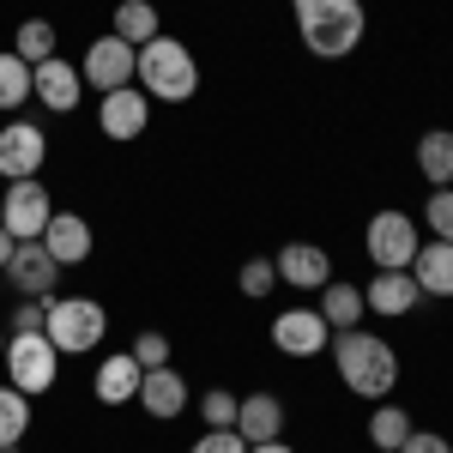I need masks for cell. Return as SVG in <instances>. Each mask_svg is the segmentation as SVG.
Returning <instances> with one entry per match:
<instances>
[{
	"instance_id": "6da1fadb",
	"label": "cell",
	"mask_w": 453,
	"mask_h": 453,
	"mask_svg": "<svg viewBox=\"0 0 453 453\" xmlns=\"http://www.w3.org/2000/svg\"><path fill=\"white\" fill-rule=\"evenodd\" d=\"M333 363H339V381L357 393V399H393V387H399V350L387 345L381 333H369V326H339V339H333Z\"/></svg>"
},
{
	"instance_id": "7a4b0ae2",
	"label": "cell",
	"mask_w": 453,
	"mask_h": 453,
	"mask_svg": "<svg viewBox=\"0 0 453 453\" xmlns=\"http://www.w3.org/2000/svg\"><path fill=\"white\" fill-rule=\"evenodd\" d=\"M290 19H296V36L309 42V55H320V61L357 55V42L369 31L363 0H290Z\"/></svg>"
},
{
	"instance_id": "3957f363",
	"label": "cell",
	"mask_w": 453,
	"mask_h": 453,
	"mask_svg": "<svg viewBox=\"0 0 453 453\" xmlns=\"http://www.w3.org/2000/svg\"><path fill=\"white\" fill-rule=\"evenodd\" d=\"M134 85H140L151 104H188L200 91V61H194L188 42L151 36V42H140V55H134Z\"/></svg>"
},
{
	"instance_id": "277c9868",
	"label": "cell",
	"mask_w": 453,
	"mask_h": 453,
	"mask_svg": "<svg viewBox=\"0 0 453 453\" xmlns=\"http://www.w3.org/2000/svg\"><path fill=\"white\" fill-rule=\"evenodd\" d=\"M49 345L61 350V357H85V350H97L104 345V333H109V314L97 296H55L49 303Z\"/></svg>"
},
{
	"instance_id": "5b68a950",
	"label": "cell",
	"mask_w": 453,
	"mask_h": 453,
	"mask_svg": "<svg viewBox=\"0 0 453 453\" xmlns=\"http://www.w3.org/2000/svg\"><path fill=\"white\" fill-rule=\"evenodd\" d=\"M418 248H423L418 218H411V211H399V206L375 211V218H369V230H363V254H369V266H375V273H405V266L418 260Z\"/></svg>"
},
{
	"instance_id": "8992f818",
	"label": "cell",
	"mask_w": 453,
	"mask_h": 453,
	"mask_svg": "<svg viewBox=\"0 0 453 453\" xmlns=\"http://www.w3.org/2000/svg\"><path fill=\"white\" fill-rule=\"evenodd\" d=\"M0 369H6V381L19 387L25 399H36V393H49L61 381V350L49 345V333H6Z\"/></svg>"
},
{
	"instance_id": "52a82bcc",
	"label": "cell",
	"mask_w": 453,
	"mask_h": 453,
	"mask_svg": "<svg viewBox=\"0 0 453 453\" xmlns=\"http://www.w3.org/2000/svg\"><path fill=\"white\" fill-rule=\"evenodd\" d=\"M49 218H55V206H49V188L42 181H6V194H0V224L12 230V242H42V230H49Z\"/></svg>"
},
{
	"instance_id": "ba28073f",
	"label": "cell",
	"mask_w": 453,
	"mask_h": 453,
	"mask_svg": "<svg viewBox=\"0 0 453 453\" xmlns=\"http://www.w3.org/2000/svg\"><path fill=\"white\" fill-rule=\"evenodd\" d=\"M61 273H67V266H61V260H55L42 242H19L0 279L12 284L19 296H31V303H55V284H61Z\"/></svg>"
},
{
	"instance_id": "9c48e42d",
	"label": "cell",
	"mask_w": 453,
	"mask_h": 453,
	"mask_svg": "<svg viewBox=\"0 0 453 453\" xmlns=\"http://www.w3.org/2000/svg\"><path fill=\"white\" fill-rule=\"evenodd\" d=\"M145 127H151V97H145L140 85H121V91H104L97 97V134L115 145L140 140Z\"/></svg>"
},
{
	"instance_id": "30bf717a",
	"label": "cell",
	"mask_w": 453,
	"mask_h": 453,
	"mask_svg": "<svg viewBox=\"0 0 453 453\" xmlns=\"http://www.w3.org/2000/svg\"><path fill=\"white\" fill-rule=\"evenodd\" d=\"M134 42H121V36L109 31V36H97L91 49H85V61H79V79L85 85H97V97L104 91H121V85H134Z\"/></svg>"
},
{
	"instance_id": "8fae6325",
	"label": "cell",
	"mask_w": 453,
	"mask_h": 453,
	"mask_svg": "<svg viewBox=\"0 0 453 453\" xmlns=\"http://www.w3.org/2000/svg\"><path fill=\"white\" fill-rule=\"evenodd\" d=\"M49 164V134L36 121H6L0 127V175L6 181H31Z\"/></svg>"
},
{
	"instance_id": "7c38bea8",
	"label": "cell",
	"mask_w": 453,
	"mask_h": 453,
	"mask_svg": "<svg viewBox=\"0 0 453 453\" xmlns=\"http://www.w3.org/2000/svg\"><path fill=\"white\" fill-rule=\"evenodd\" d=\"M31 97L49 109V115H73V109H79V97H85V79H79V67H73V61H61V55H55V61L31 67Z\"/></svg>"
},
{
	"instance_id": "4fadbf2b",
	"label": "cell",
	"mask_w": 453,
	"mask_h": 453,
	"mask_svg": "<svg viewBox=\"0 0 453 453\" xmlns=\"http://www.w3.org/2000/svg\"><path fill=\"white\" fill-rule=\"evenodd\" d=\"M273 345L284 357H320V350L333 345V326L320 320V309H284L273 320Z\"/></svg>"
},
{
	"instance_id": "5bb4252c",
	"label": "cell",
	"mask_w": 453,
	"mask_h": 453,
	"mask_svg": "<svg viewBox=\"0 0 453 453\" xmlns=\"http://www.w3.org/2000/svg\"><path fill=\"white\" fill-rule=\"evenodd\" d=\"M273 266H279V284H290V290H320L333 279V254L320 242H284L273 254Z\"/></svg>"
},
{
	"instance_id": "9a60e30c",
	"label": "cell",
	"mask_w": 453,
	"mask_h": 453,
	"mask_svg": "<svg viewBox=\"0 0 453 453\" xmlns=\"http://www.w3.org/2000/svg\"><path fill=\"white\" fill-rule=\"evenodd\" d=\"M423 303V290L411 273H375V279L363 284V309L369 314H387V320H399V314H411Z\"/></svg>"
},
{
	"instance_id": "2e32d148",
	"label": "cell",
	"mask_w": 453,
	"mask_h": 453,
	"mask_svg": "<svg viewBox=\"0 0 453 453\" xmlns=\"http://www.w3.org/2000/svg\"><path fill=\"white\" fill-rule=\"evenodd\" d=\"M140 363H134V350H115L97 363V375H91V393H97V405H134L140 399Z\"/></svg>"
},
{
	"instance_id": "e0dca14e",
	"label": "cell",
	"mask_w": 453,
	"mask_h": 453,
	"mask_svg": "<svg viewBox=\"0 0 453 453\" xmlns=\"http://www.w3.org/2000/svg\"><path fill=\"white\" fill-rule=\"evenodd\" d=\"M42 248H49L61 266H85V260H91V248H97V236H91V224H85L79 211H55V218H49V230H42Z\"/></svg>"
},
{
	"instance_id": "ac0fdd59",
	"label": "cell",
	"mask_w": 453,
	"mask_h": 453,
	"mask_svg": "<svg viewBox=\"0 0 453 453\" xmlns=\"http://www.w3.org/2000/svg\"><path fill=\"white\" fill-rule=\"evenodd\" d=\"M405 273L418 279L423 296H441V303H453V242H441V236H423L418 260H411Z\"/></svg>"
},
{
	"instance_id": "d6986e66",
	"label": "cell",
	"mask_w": 453,
	"mask_h": 453,
	"mask_svg": "<svg viewBox=\"0 0 453 453\" xmlns=\"http://www.w3.org/2000/svg\"><path fill=\"white\" fill-rule=\"evenodd\" d=\"M140 405H145L157 423L181 418V411H188V381L175 375L170 363H164V369H145V375H140Z\"/></svg>"
},
{
	"instance_id": "ffe728a7",
	"label": "cell",
	"mask_w": 453,
	"mask_h": 453,
	"mask_svg": "<svg viewBox=\"0 0 453 453\" xmlns=\"http://www.w3.org/2000/svg\"><path fill=\"white\" fill-rule=\"evenodd\" d=\"M236 435H242L248 448L254 441H279L284 435V399L279 393H248L242 411H236Z\"/></svg>"
},
{
	"instance_id": "44dd1931",
	"label": "cell",
	"mask_w": 453,
	"mask_h": 453,
	"mask_svg": "<svg viewBox=\"0 0 453 453\" xmlns=\"http://www.w3.org/2000/svg\"><path fill=\"white\" fill-rule=\"evenodd\" d=\"M418 175L429 188H453V127L418 134Z\"/></svg>"
},
{
	"instance_id": "7402d4cb",
	"label": "cell",
	"mask_w": 453,
	"mask_h": 453,
	"mask_svg": "<svg viewBox=\"0 0 453 453\" xmlns=\"http://www.w3.org/2000/svg\"><path fill=\"white\" fill-rule=\"evenodd\" d=\"M363 290L357 284H345V279H326L320 284V320L326 326H363Z\"/></svg>"
},
{
	"instance_id": "603a6c76",
	"label": "cell",
	"mask_w": 453,
	"mask_h": 453,
	"mask_svg": "<svg viewBox=\"0 0 453 453\" xmlns=\"http://www.w3.org/2000/svg\"><path fill=\"white\" fill-rule=\"evenodd\" d=\"M405 435H411V411L393 405V399H375V411H369V441H375L381 453H399Z\"/></svg>"
},
{
	"instance_id": "cb8c5ba5",
	"label": "cell",
	"mask_w": 453,
	"mask_h": 453,
	"mask_svg": "<svg viewBox=\"0 0 453 453\" xmlns=\"http://www.w3.org/2000/svg\"><path fill=\"white\" fill-rule=\"evenodd\" d=\"M115 36H121V42H134V49L151 42V36H164L157 6H151V0H121V6H115Z\"/></svg>"
},
{
	"instance_id": "d4e9b609",
	"label": "cell",
	"mask_w": 453,
	"mask_h": 453,
	"mask_svg": "<svg viewBox=\"0 0 453 453\" xmlns=\"http://www.w3.org/2000/svg\"><path fill=\"white\" fill-rule=\"evenodd\" d=\"M55 42H61V36H55L49 19H25V25L12 31V55H19L25 67H42V61H55Z\"/></svg>"
},
{
	"instance_id": "484cf974",
	"label": "cell",
	"mask_w": 453,
	"mask_h": 453,
	"mask_svg": "<svg viewBox=\"0 0 453 453\" xmlns=\"http://www.w3.org/2000/svg\"><path fill=\"white\" fill-rule=\"evenodd\" d=\"M25 429H31V399L6 381V387H0V453L19 448V441H25Z\"/></svg>"
},
{
	"instance_id": "4316f807",
	"label": "cell",
	"mask_w": 453,
	"mask_h": 453,
	"mask_svg": "<svg viewBox=\"0 0 453 453\" xmlns=\"http://www.w3.org/2000/svg\"><path fill=\"white\" fill-rule=\"evenodd\" d=\"M19 104H31V67L12 49H0V109H19Z\"/></svg>"
},
{
	"instance_id": "83f0119b",
	"label": "cell",
	"mask_w": 453,
	"mask_h": 453,
	"mask_svg": "<svg viewBox=\"0 0 453 453\" xmlns=\"http://www.w3.org/2000/svg\"><path fill=\"white\" fill-rule=\"evenodd\" d=\"M236 411H242V399H236L230 387H211V393H200V418H206L211 429H236Z\"/></svg>"
},
{
	"instance_id": "f1b7e54d",
	"label": "cell",
	"mask_w": 453,
	"mask_h": 453,
	"mask_svg": "<svg viewBox=\"0 0 453 453\" xmlns=\"http://www.w3.org/2000/svg\"><path fill=\"white\" fill-rule=\"evenodd\" d=\"M236 284H242V296L260 303V296H273V290H279V266H273V260H242Z\"/></svg>"
},
{
	"instance_id": "f546056e",
	"label": "cell",
	"mask_w": 453,
	"mask_h": 453,
	"mask_svg": "<svg viewBox=\"0 0 453 453\" xmlns=\"http://www.w3.org/2000/svg\"><path fill=\"white\" fill-rule=\"evenodd\" d=\"M423 224L441 236V242H453V188H429V206H423Z\"/></svg>"
},
{
	"instance_id": "4dcf8cb0",
	"label": "cell",
	"mask_w": 453,
	"mask_h": 453,
	"mask_svg": "<svg viewBox=\"0 0 453 453\" xmlns=\"http://www.w3.org/2000/svg\"><path fill=\"white\" fill-rule=\"evenodd\" d=\"M134 363H140V369H164V363H170V339H164V333H140V339H134Z\"/></svg>"
},
{
	"instance_id": "1f68e13d",
	"label": "cell",
	"mask_w": 453,
	"mask_h": 453,
	"mask_svg": "<svg viewBox=\"0 0 453 453\" xmlns=\"http://www.w3.org/2000/svg\"><path fill=\"white\" fill-rule=\"evenodd\" d=\"M42 326H49V303H31V296H25V303L12 309V320H6V333H42Z\"/></svg>"
},
{
	"instance_id": "d6a6232c",
	"label": "cell",
	"mask_w": 453,
	"mask_h": 453,
	"mask_svg": "<svg viewBox=\"0 0 453 453\" xmlns=\"http://www.w3.org/2000/svg\"><path fill=\"white\" fill-rule=\"evenodd\" d=\"M188 453H248V441L236 435V429H206V435H200Z\"/></svg>"
},
{
	"instance_id": "836d02e7",
	"label": "cell",
	"mask_w": 453,
	"mask_h": 453,
	"mask_svg": "<svg viewBox=\"0 0 453 453\" xmlns=\"http://www.w3.org/2000/svg\"><path fill=\"white\" fill-rule=\"evenodd\" d=\"M399 453H453V441H448V435H435V429H411Z\"/></svg>"
},
{
	"instance_id": "e575fe53",
	"label": "cell",
	"mask_w": 453,
	"mask_h": 453,
	"mask_svg": "<svg viewBox=\"0 0 453 453\" xmlns=\"http://www.w3.org/2000/svg\"><path fill=\"white\" fill-rule=\"evenodd\" d=\"M248 453H296V448H290V441H284V435H279V441H254V448H248Z\"/></svg>"
},
{
	"instance_id": "d590c367",
	"label": "cell",
	"mask_w": 453,
	"mask_h": 453,
	"mask_svg": "<svg viewBox=\"0 0 453 453\" xmlns=\"http://www.w3.org/2000/svg\"><path fill=\"white\" fill-rule=\"evenodd\" d=\"M0 357H6V326H0Z\"/></svg>"
},
{
	"instance_id": "8d00e7d4",
	"label": "cell",
	"mask_w": 453,
	"mask_h": 453,
	"mask_svg": "<svg viewBox=\"0 0 453 453\" xmlns=\"http://www.w3.org/2000/svg\"><path fill=\"white\" fill-rule=\"evenodd\" d=\"M0 284H6V279H0Z\"/></svg>"
}]
</instances>
